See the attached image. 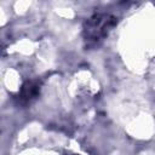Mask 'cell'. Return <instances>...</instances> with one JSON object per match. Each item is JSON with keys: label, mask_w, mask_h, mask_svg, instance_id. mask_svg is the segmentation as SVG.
Listing matches in <instances>:
<instances>
[{"label": "cell", "mask_w": 155, "mask_h": 155, "mask_svg": "<svg viewBox=\"0 0 155 155\" xmlns=\"http://www.w3.org/2000/svg\"><path fill=\"white\" fill-rule=\"evenodd\" d=\"M117 18L109 13H94L84 23L82 36L86 47L98 46L116 25Z\"/></svg>", "instance_id": "obj_1"}, {"label": "cell", "mask_w": 155, "mask_h": 155, "mask_svg": "<svg viewBox=\"0 0 155 155\" xmlns=\"http://www.w3.org/2000/svg\"><path fill=\"white\" fill-rule=\"evenodd\" d=\"M39 92H40V81L38 80L27 81L23 84L19 93L16 96V99L19 104H28L38 97Z\"/></svg>", "instance_id": "obj_2"}]
</instances>
